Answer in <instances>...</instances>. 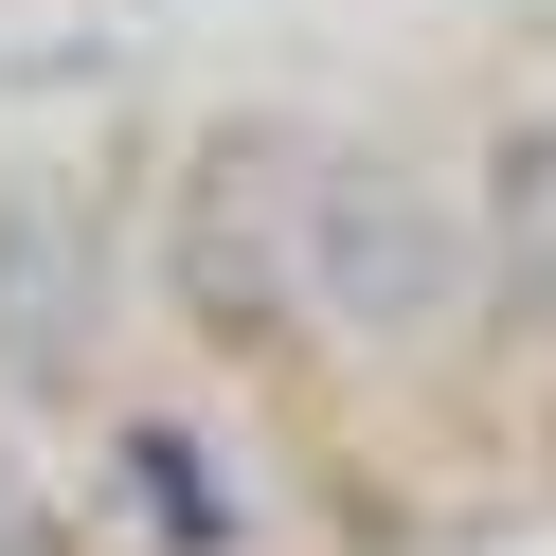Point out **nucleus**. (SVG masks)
<instances>
[{"label":"nucleus","mask_w":556,"mask_h":556,"mask_svg":"<svg viewBox=\"0 0 556 556\" xmlns=\"http://www.w3.org/2000/svg\"><path fill=\"white\" fill-rule=\"evenodd\" d=\"M467 198H484V305H503V341L556 359V90H520V109L484 126Z\"/></svg>","instance_id":"nucleus-5"},{"label":"nucleus","mask_w":556,"mask_h":556,"mask_svg":"<svg viewBox=\"0 0 556 556\" xmlns=\"http://www.w3.org/2000/svg\"><path fill=\"white\" fill-rule=\"evenodd\" d=\"M305 126L324 109H198L180 162L144 180V305L216 377L305 359Z\"/></svg>","instance_id":"nucleus-2"},{"label":"nucleus","mask_w":556,"mask_h":556,"mask_svg":"<svg viewBox=\"0 0 556 556\" xmlns=\"http://www.w3.org/2000/svg\"><path fill=\"white\" fill-rule=\"evenodd\" d=\"M73 539L90 556H288V520H269V448L233 431L216 395H144V377H109V395L73 413Z\"/></svg>","instance_id":"nucleus-4"},{"label":"nucleus","mask_w":556,"mask_h":556,"mask_svg":"<svg viewBox=\"0 0 556 556\" xmlns=\"http://www.w3.org/2000/svg\"><path fill=\"white\" fill-rule=\"evenodd\" d=\"M503 341L484 305V198L448 144H395V126H305V359L324 377H448Z\"/></svg>","instance_id":"nucleus-1"},{"label":"nucleus","mask_w":556,"mask_h":556,"mask_svg":"<svg viewBox=\"0 0 556 556\" xmlns=\"http://www.w3.org/2000/svg\"><path fill=\"white\" fill-rule=\"evenodd\" d=\"M144 324V216L90 162H0V413H90Z\"/></svg>","instance_id":"nucleus-3"}]
</instances>
